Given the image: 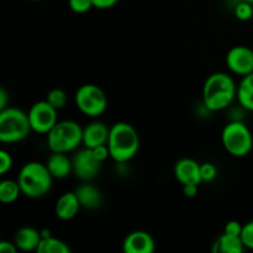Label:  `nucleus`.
Wrapping results in <instances>:
<instances>
[{
    "instance_id": "obj_1",
    "label": "nucleus",
    "mask_w": 253,
    "mask_h": 253,
    "mask_svg": "<svg viewBox=\"0 0 253 253\" xmlns=\"http://www.w3.org/2000/svg\"><path fill=\"white\" fill-rule=\"evenodd\" d=\"M237 86L231 76L224 72L210 74L203 85V103L210 111L226 109L236 98Z\"/></svg>"
},
{
    "instance_id": "obj_2",
    "label": "nucleus",
    "mask_w": 253,
    "mask_h": 253,
    "mask_svg": "<svg viewBox=\"0 0 253 253\" xmlns=\"http://www.w3.org/2000/svg\"><path fill=\"white\" fill-rule=\"evenodd\" d=\"M110 158L116 163H127L132 160L140 148V136L131 124L120 121L110 127L108 138Z\"/></svg>"
},
{
    "instance_id": "obj_3",
    "label": "nucleus",
    "mask_w": 253,
    "mask_h": 253,
    "mask_svg": "<svg viewBox=\"0 0 253 253\" xmlns=\"http://www.w3.org/2000/svg\"><path fill=\"white\" fill-rule=\"evenodd\" d=\"M53 177L49 173L46 163L27 162L20 169L17 183L21 189V194L27 198H41L49 192Z\"/></svg>"
},
{
    "instance_id": "obj_4",
    "label": "nucleus",
    "mask_w": 253,
    "mask_h": 253,
    "mask_svg": "<svg viewBox=\"0 0 253 253\" xmlns=\"http://www.w3.org/2000/svg\"><path fill=\"white\" fill-rule=\"evenodd\" d=\"M82 143H83V127L77 121H58L47 133V145L51 152H72Z\"/></svg>"
},
{
    "instance_id": "obj_5",
    "label": "nucleus",
    "mask_w": 253,
    "mask_h": 253,
    "mask_svg": "<svg viewBox=\"0 0 253 253\" xmlns=\"http://www.w3.org/2000/svg\"><path fill=\"white\" fill-rule=\"evenodd\" d=\"M27 113L17 108H6L0 111V142L16 143L31 133Z\"/></svg>"
},
{
    "instance_id": "obj_6",
    "label": "nucleus",
    "mask_w": 253,
    "mask_h": 253,
    "mask_svg": "<svg viewBox=\"0 0 253 253\" xmlns=\"http://www.w3.org/2000/svg\"><path fill=\"white\" fill-rule=\"evenodd\" d=\"M221 142L227 153L234 157H245L252 151L253 136L244 123L234 120L222 128Z\"/></svg>"
},
{
    "instance_id": "obj_7",
    "label": "nucleus",
    "mask_w": 253,
    "mask_h": 253,
    "mask_svg": "<svg viewBox=\"0 0 253 253\" xmlns=\"http://www.w3.org/2000/svg\"><path fill=\"white\" fill-rule=\"evenodd\" d=\"M77 108L89 118H98L108 109V96L100 86L95 84H84L74 95Z\"/></svg>"
},
{
    "instance_id": "obj_8",
    "label": "nucleus",
    "mask_w": 253,
    "mask_h": 253,
    "mask_svg": "<svg viewBox=\"0 0 253 253\" xmlns=\"http://www.w3.org/2000/svg\"><path fill=\"white\" fill-rule=\"evenodd\" d=\"M57 109H54L47 100H41L35 103L30 108L27 116H29L30 126L34 132L48 133L53 128V126L58 123Z\"/></svg>"
},
{
    "instance_id": "obj_9",
    "label": "nucleus",
    "mask_w": 253,
    "mask_h": 253,
    "mask_svg": "<svg viewBox=\"0 0 253 253\" xmlns=\"http://www.w3.org/2000/svg\"><path fill=\"white\" fill-rule=\"evenodd\" d=\"M72 163H73V173L83 182H90L100 172L101 162L96 160L90 148L84 147V150L76 153V156L72 158Z\"/></svg>"
},
{
    "instance_id": "obj_10",
    "label": "nucleus",
    "mask_w": 253,
    "mask_h": 253,
    "mask_svg": "<svg viewBox=\"0 0 253 253\" xmlns=\"http://www.w3.org/2000/svg\"><path fill=\"white\" fill-rule=\"evenodd\" d=\"M226 66L237 76H246L253 72V49L247 46H235L227 52Z\"/></svg>"
},
{
    "instance_id": "obj_11",
    "label": "nucleus",
    "mask_w": 253,
    "mask_h": 253,
    "mask_svg": "<svg viewBox=\"0 0 253 253\" xmlns=\"http://www.w3.org/2000/svg\"><path fill=\"white\" fill-rule=\"evenodd\" d=\"M156 250V242L147 231H132L125 237L123 242V251L125 253H152Z\"/></svg>"
},
{
    "instance_id": "obj_12",
    "label": "nucleus",
    "mask_w": 253,
    "mask_h": 253,
    "mask_svg": "<svg viewBox=\"0 0 253 253\" xmlns=\"http://www.w3.org/2000/svg\"><path fill=\"white\" fill-rule=\"evenodd\" d=\"M174 177L182 185H199L203 182L200 175V165L192 158H182L175 163Z\"/></svg>"
},
{
    "instance_id": "obj_13",
    "label": "nucleus",
    "mask_w": 253,
    "mask_h": 253,
    "mask_svg": "<svg viewBox=\"0 0 253 253\" xmlns=\"http://www.w3.org/2000/svg\"><path fill=\"white\" fill-rule=\"evenodd\" d=\"M110 127L101 121H93L83 127V145L86 148H95L98 146L106 145Z\"/></svg>"
},
{
    "instance_id": "obj_14",
    "label": "nucleus",
    "mask_w": 253,
    "mask_h": 253,
    "mask_svg": "<svg viewBox=\"0 0 253 253\" xmlns=\"http://www.w3.org/2000/svg\"><path fill=\"white\" fill-rule=\"evenodd\" d=\"M81 204L77 198L74 192H67L63 193L61 197L58 198L54 207V212H56L57 217L64 221L72 220L73 217L77 216L78 211L81 210Z\"/></svg>"
},
{
    "instance_id": "obj_15",
    "label": "nucleus",
    "mask_w": 253,
    "mask_h": 253,
    "mask_svg": "<svg viewBox=\"0 0 253 253\" xmlns=\"http://www.w3.org/2000/svg\"><path fill=\"white\" fill-rule=\"evenodd\" d=\"M46 166L52 177L56 179H63L73 172V163L67 153L52 152L51 156L47 158Z\"/></svg>"
},
{
    "instance_id": "obj_16",
    "label": "nucleus",
    "mask_w": 253,
    "mask_h": 253,
    "mask_svg": "<svg viewBox=\"0 0 253 253\" xmlns=\"http://www.w3.org/2000/svg\"><path fill=\"white\" fill-rule=\"evenodd\" d=\"M41 239V231L34 227H21L15 234L14 244L19 251L31 252L36 251Z\"/></svg>"
},
{
    "instance_id": "obj_17",
    "label": "nucleus",
    "mask_w": 253,
    "mask_h": 253,
    "mask_svg": "<svg viewBox=\"0 0 253 253\" xmlns=\"http://www.w3.org/2000/svg\"><path fill=\"white\" fill-rule=\"evenodd\" d=\"M74 193L78 198L81 207L84 208V209H96L103 203V194H101L100 190L95 185L89 184V183H84V184L79 185Z\"/></svg>"
},
{
    "instance_id": "obj_18",
    "label": "nucleus",
    "mask_w": 253,
    "mask_h": 253,
    "mask_svg": "<svg viewBox=\"0 0 253 253\" xmlns=\"http://www.w3.org/2000/svg\"><path fill=\"white\" fill-rule=\"evenodd\" d=\"M244 250L245 245L242 242L241 236H235V235H229L224 232L215 241L212 251L221 253H241L244 252Z\"/></svg>"
},
{
    "instance_id": "obj_19",
    "label": "nucleus",
    "mask_w": 253,
    "mask_h": 253,
    "mask_svg": "<svg viewBox=\"0 0 253 253\" xmlns=\"http://www.w3.org/2000/svg\"><path fill=\"white\" fill-rule=\"evenodd\" d=\"M20 194H21V189H20L17 180H0V203L11 204V203L16 202Z\"/></svg>"
},
{
    "instance_id": "obj_20",
    "label": "nucleus",
    "mask_w": 253,
    "mask_h": 253,
    "mask_svg": "<svg viewBox=\"0 0 253 253\" xmlns=\"http://www.w3.org/2000/svg\"><path fill=\"white\" fill-rule=\"evenodd\" d=\"M37 253H71V249L66 242L57 237L51 236L43 237L40 241L39 247L36 250Z\"/></svg>"
},
{
    "instance_id": "obj_21",
    "label": "nucleus",
    "mask_w": 253,
    "mask_h": 253,
    "mask_svg": "<svg viewBox=\"0 0 253 253\" xmlns=\"http://www.w3.org/2000/svg\"><path fill=\"white\" fill-rule=\"evenodd\" d=\"M46 100L48 101V103L51 104L54 109H57V110H61V109H63L64 106H66L68 98H67V94L63 89L54 88L47 93Z\"/></svg>"
},
{
    "instance_id": "obj_22",
    "label": "nucleus",
    "mask_w": 253,
    "mask_h": 253,
    "mask_svg": "<svg viewBox=\"0 0 253 253\" xmlns=\"http://www.w3.org/2000/svg\"><path fill=\"white\" fill-rule=\"evenodd\" d=\"M236 98L242 108H245L246 110L253 111V89L237 85Z\"/></svg>"
},
{
    "instance_id": "obj_23",
    "label": "nucleus",
    "mask_w": 253,
    "mask_h": 253,
    "mask_svg": "<svg viewBox=\"0 0 253 253\" xmlns=\"http://www.w3.org/2000/svg\"><path fill=\"white\" fill-rule=\"evenodd\" d=\"M235 15L241 21H247L253 16V4L241 0V2H239L235 7Z\"/></svg>"
},
{
    "instance_id": "obj_24",
    "label": "nucleus",
    "mask_w": 253,
    "mask_h": 253,
    "mask_svg": "<svg viewBox=\"0 0 253 253\" xmlns=\"http://www.w3.org/2000/svg\"><path fill=\"white\" fill-rule=\"evenodd\" d=\"M200 175L203 182H212L217 175V168L210 162L203 163L200 165Z\"/></svg>"
},
{
    "instance_id": "obj_25",
    "label": "nucleus",
    "mask_w": 253,
    "mask_h": 253,
    "mask_svg": "<svg viewBox=\"0 0 253 253\" xmlns=\"http://www.w3.org/2000/svg\"><path fill=\"white\" fill-rule=\"evenodd\" d=\"M68 5L72 11L77 12V14H84V12L89 11L91 7H94L91 0H68Z\"/></svg>"
},
{
    "instance_id": "obj_26",
    "label": "nucleus",
    "mask_w": 253,
    "mask_h": 253,
    "mask_svg": "<svg viewBox=\"0 0 253 253\" xmlns=\"http://www.w3.org/2000/svg\"><path fill=\"white\" fill-rule=\"evenodd\" d=\"M241 240L245 245V249L253 250V221H249L244 225L241 232Z\"/></svg>"
},
{
    "instance_id": "obj_27",
    "label": "nucleus",
    "mask_w": 253,
    "mask_h": 253,
    "mask_svg": "<svg viewBox=\"0 0 253 253\" xmlns=\"http://www.w3.org/2000/svg\"><path fill=\"white\" fill-rule=\"evenodd\" d=\"M12 167V158L9 152L0 150V175L9 172Z\"/></svg>"
},
{
    "instance_id": "obj_28",
    "label": "nucleus",
    "mask_w": 253,
    "mask_h": 253,
    "mask_svg": "<svg viewBox=\"0 0 253 253\" xmlns=\"http://www.w3.org/2000/svg\"><path fill=\"white\" fill-rule=\"evenodd\" d=\"M242 227H244V225L240 224L239 221L232 220V221H229L225 225L224 232H226V234L229 235H235V236H241Z\"/></svg>"
},
{
    "instance_id": "obj_29",
    "label": "nucleus",
    "mask_w": 253,
    "mask_h": 253,
    "mask_svg": "<svg viewBox=\"0 0 253 253\" xmlns=\"http://www.w3.org/2000/svg\"><path fill=\"white\" fill-rule=\"evenodd\" d=\"M91 151H93V153H94V156H95L96 160L100 161V162H104L105 160H108V157H110L108 145L98 146V147H95V148H91Z\"/></svg>"
},
{
    "instance_id": "obj_30",
    "label": "nucleus",
    "mask_w": 253,
    "mask_h": 253,
    "mask_svg": "<svg viewBox=\"0 0 253 253\" xmlns=\"http://www.w3.org/2000/svg\"><path fill=\"white\" fill-rule=\"evenodd\" d=\"M93 1V6L96 9H110V7L115 6L119 2V0H91Z\"/></svg>"
},
{
    "instance_id": "obj_31",
    "label": "nucleus",
    "mask_w": 253,
    "mask_h": 253,
    "mask_svg": "<svg viewBox=\"0 0 253 253\" xmlns=\"http://www.w3.org/2000/svg\"><path fill=\"white\" fill-rule=\"evenodd\" d=\"M19 250L14 242L0 241V253H16Z\"/></svg>"
},
{
    "instance_id": "obj_32",
    "label": "nucleus",
    "mask_w": 253,
    "mask_h": 253,
    "mask_svg": "<svg viewBox=\"0 0 253 253\" xmlns=\"http://www.w3.org/2000/svg\"><path fill=\"white\" fill-rule=\"evenodd\" d=\"M198 187L197 184H187L183 185V194L188 198H194L198 194Z\"/></svg>"
},
{
    "instance_id": "obj_33",
    "label": "nucleus",
    "mask_w": 253,
    "mask_h": 253,
    "mask_svg": "<svg viewBox=\"0 0 253 253\" xmlns=\"http://www.w3.org/2000/svg\"><path fill=\"white\" fill-rule=\"evenodd\" d=\"M7 103H9V94L2 86H0V111L7 108Z\"/></svg>"
},
{
    "instance_id": "obj_34",
    "label": "nucleus",
    "mask_w": 253,
    "mask_h": 253,
    "mask_svg": "<svg viewBox=\"0 0 253 253\" xmlns=\"http://www.w3.org/2000/svg\"><path fill=\"white\" fill-rule=\"evenodd\" d=\"M239 85L245 86V88H249V89H253V72L242 77V81Z\"/></svg>"
},
{
    "instance_id": "obj_35",
    "label": "nucleus",
    "mask_w": 253,
    "mask_h": 253,
    "mask_svg": "<svg viewBox=\"0 0 253 253\" xmlns=\"http://www.w3.org/2000/svg\"><path fill=\"white\" fill-rule=\"evenodd\" d=\"M242 1H247V2H251V4H253V0H242Z\"/></svg>"
},
{
    "instance_id": "obj_36",
    "label": "nucleus",
    "mask_w": 253,
    "mask_h": 253,
    "mask_svg": "<svg viewBox=\"0 0 253 253\" xmlns=\"http://www.w3.org/2000/svg\"><path fill=\"white\" fill-rule=\"evenodd\" d=\"M30 1H40V0H30Z\"/></svg>"
}]
</instances>
